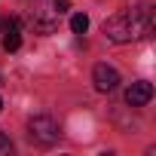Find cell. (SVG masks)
Returning a JSON list of instances; mask_svg holds the SVG:
<instances>
[{"label": "cell", "instance_id": "obj_4", "mask_svg": "<svg viewBox=\"0 0 156 156\" xmlns=\"http://www.w3.org/2000/svg\"><path fill=\"white\" fill-rule=\"evenodd\" d=\"M150 98H153V86H150L147 80H138V83H132V86L126 89V104H129V107H144Z\"/></svg>", "mask_w": 156, "mask_h": 156}, {"label": "cell", "instance_id": "obj_5", "mask_svg": "<svg viewBox=\"0 0 156 156\" xmlns=\"http://www.w3.org/2000/svg\"><path fill=\"white\" fill-rule=\"evenodd\" d=\"M19 46H22V22L19 19H9V25L3 31V49L6 52H16Z\"/></svg>", "mask_w": 156, "mask_h": 156}, {"label": "cell", "instance_id": "obj_6", "mask_svg": "<svg viewBox=\"0 0 156 156\" xmlns=\"http://www.w3.org/2000/svg\"><path fill=\"white\" fill-rule=\"evenodd\" d=\"M70 31L73 34H86L89 31V16L86 12H73L70 16Z\"/></svg>", "mask_w": 156, "mask_h": 156}, {"label": "cell", "instance_id": "obj_2", "mask_svg": "<svg viewBox=\"0 0 156 156\" xmlns=\"http://www.w3.org/2000/svg\"><path fill=\"white\" fill-rule=\"evenodd\" d=\"M28 138H31L34 144H40V147H52V144L61 138V132H58V122H55L52 116L37 113V116H31V122H28Z\"/></svg>", "mask_w": 156, "mask_h": 156}, {"label": "cell", "instance_id": "obj_3", "mask_svg": "<svg viewBox=\"0 0 156 156\" xmlns=\"http://www.w3.org/2000/svg\"><path fill=\"white\" fill-rule=\"evenodd\" d=\"M92 83H95L98 92H113V89L119 86V70H116L113 64L101 61V64H95V70H92Z\"/></svg>", "mask_w": 156, "mask_h": 156}, {"label": "cell", "instance_id": "obj_7", "mask_svg": "<svg viewBox=\"0 0 156 156\" xmlns=\"http://www.w3.org/2000/svg\"><path fill=\"white\" fill-rule=\"evenodd\" d=\"M9 153H12V141L0 132V156H9Z\"/></svg>", "mask_w": 156, "mask_h": 156}, {"label": "cell", "instance_id": "obj_9", "mask_svg": "<svg viewBox=\"0 0 156 156\" xmlns=\"http://www.w3.org/2000/svg\"><path fill=\"white\" fill-rule=\"evenodd\" d=\"M6 25H9V19H0V34L6 31Z\"/></svg>", "mask_w": 156, "mask_h": 156}, {"label": "cell", "instance_id": "obj_8", "mask_svg": "<svg viewBox=\"0 0 156 156\" xmlns=\"http://www.w3.org/2000/svg\"><path fill=\"white\" fill-rule=\"evenodd\" d=\"M52 6H55V9H58V16H61V12H67V9H70V3H67V0H52Z\"/></svg>", "mask_w": 156, "mask_h": 156}, {"label": "cell", "instance_id": "obj_10", "mask_svg": "<svg viewBox=\"0 0 156 156\" xmlns=\"http://www.w3.org/2000/svg\"><path fill=\"white\" fill-rule=\"evenodd\" d=\"M0 110H3V101H0Z\"/></svg>", "mask_w": 156, "mask_h": 156}, {"label": "cell", "instance_id": "obj_1", "mask_svg": "<svg viewBox=\"0 0 156 156\" xmlns=\"http://www.w3.org/2000/svg\"><path fill=\"white\" fill-rule=\"evenodd\" d=\"M153 31V12L150 6H135V9H126V12H116L104 22V37L110 43H132V40H141Z\"/></svg>", "mask_w": 156, "mask_h": 156}]
</instances>
